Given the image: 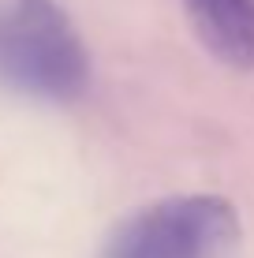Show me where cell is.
Instances as JSON below:
<instances>
[{"label": "cell", "mask_w": 254, "mask_h": 258, "mask_svg": "<svg viewBox=\"0 0 254 258\" xmlns=\"http://www.w3.org/2000/svg\"><path fill=\"white\" fill-rule=\"evenodd\" d=\"M0 86L71 105L90 86V49L60 0H0Z\"/></svg>", "instance_id": "obj_1"}, {"label": "cell", "mask_w": 254, "mask_h": 258, "mask_svg": "<svg viewBox=\"0 0 254 258\" xmlns=\"http://www.w3.org/2000/svg\"><path fill=\"white\" fill-rule=\"evenodd\" d=\"M195 38L221 64L254 71V0H180Z\"/></svg>", "instance_id": "obj_3"}, {"label": "cell", "mask_w": 254, "mask_h": 258, "mask_svg": "<svg viewBox=\"0 0 254 258\" xmlns=\"http://www.w3.org/2000/svg\"><path fill=\"white\" fill-rule=\"evenodd\" d=\"M239 239V210L224 195H168L131 210L98 258H232Z\"/></svg>", "instance_id": "obj_2"}]
</instances>
